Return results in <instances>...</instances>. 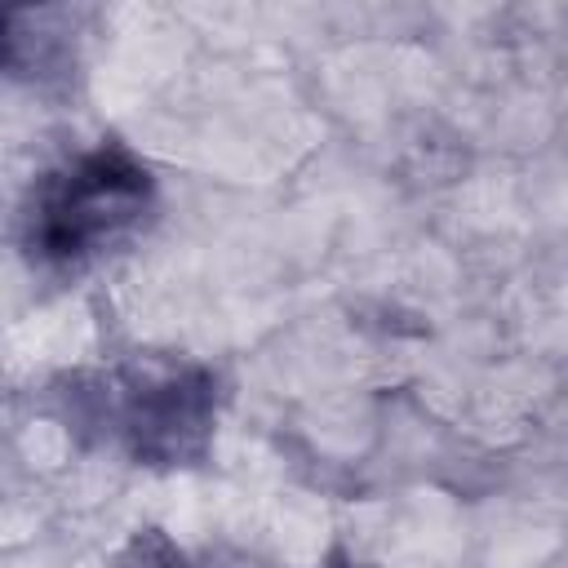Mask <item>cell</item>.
<instances>
[{
	"instance_id": "obj_1",
	"label": "cell",
	"mask_w": 568,
	"mask_h": 568,
	"mask_svg": "<svg viewBox=\"0 0 568 568\" xmlns=\"http://www.w3.org/2000/svg\"><path fill=\"white\" fill-rule=\"evenodd\" d=\"M80 417L115 435L133 462L146 466H191L209 453L217 422V377L186 359H133L93 377L75 390Z\"/></svg>"
},
{
	"instance_id": "obj_3",
	"label": "cell",
	"mask_w": 568,
	"mask_h": 568,
	"mask_svg": "<svg viewBox=\"0 0 568 568\" xmlns=\"http://www.w3.org/2000/svg\"><path fill=\"white\" fill-rule=\"evenodd\" d=\"M115 568H191V564L182 559V550H178L164 532L146 528V532H138V537L129 541V550L120 555Z\"/></svg>"
},
{
	"instance_id": "obj_4",
	"label": "cell",
	"mask_w": 568,
	"mask_h": 568,
	"mask_svg": "<svg viewBox=\"0 0 568 568\" xmlns=\"http://www.w3.org/2000/svg\"><path fill=\"white\" fill-rule=\"evenodd\" d=\"M337 568H351V564H337Z\"/></svg>"
},
{
	"instance_id": "obj_2",
	"label": "cell",
	"mask_w": 568,
	"mask_h": 568,
	"mask_svg": "<svg viewBox=\"0 0 568 568\" xmlns=\"http://www.w3.org/2000/svg\"><path fill=\"white\" fill-rule=\"evenodd\" d=\"M155 204V182L120 146H98L49 173L27 204V253L44 266H80L133 235Z\"/></svg>"
}]
</instances>
